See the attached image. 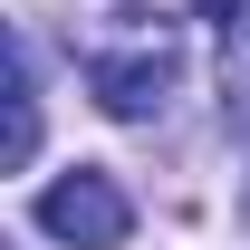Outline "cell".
Returning <instances> with one entry per match:
<instances>
[{"label":"cell","instance_id":"3957f363","mask_svg":"<svg viewBox=\"0 0 250 250\" xmlns=\"http://www.w3.org/2000/svg\"><path fill=\"white\" fill-rule=\"evenodd\" d=\"M39 154V58H29V39L10 48V164H29Z\"/></svg>","mask_w":250,"mask_h":250},{"label":"cell","instance_id":"277c9868","mask_svg":"<svg viewBox=\"0 0 250 250\" xmlns=\"http://www.w3.org/2000/svg\"><path fill=\"white\" fill-rule=\"evenodd\" d=\"M202 20H221V29H250V0H192Z\"/></svg>","mask_w":250,"mask_h":250},{"label":"cell","instance_id":"7a4b0ae2","mask_svg":"<svg viewBox=\"0 0 250 250\" xmlns=\"http://www.w3.org/2000/svg\"><path fill=\"white\" fill-rule=\"evenodd\" d=\"M29 212H39V231H48V241H67V250H116L125 231H135V202H125V183L106 173V164L58 173Z\"/></svg>","mask_w":250,"mask_h":250},{"label":"cell","instance_id":"5b68a950","mask_svg":"<svg viewBox=\"0 0 250 250\" xmlns=\"http://www.w3.org/2000/svg\"><path fill=\"white\" fill-rule=\"evenodd\" d=\"M221 87H231V96H241V106H250V39H241V48H231V67H221Z\"/></svg>","mask_w":250,"mask_h":250},{"label":"cell","instance_id":"6da1fadb","mask_svg":"<svg viewBox=\"0 0 250 250\" xmlns=\"http://www.w3.org/2000/svg\"><path fill=\"white\" fill-rule=\"evenodd\" d=\"M173 77H183V48H173L164 20H125V29L87 39V96L116 125H154L164 96H173Z\"/></svg>","mask_w":250,"mask_h":250}]
</instances>
